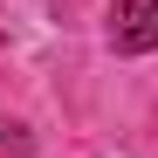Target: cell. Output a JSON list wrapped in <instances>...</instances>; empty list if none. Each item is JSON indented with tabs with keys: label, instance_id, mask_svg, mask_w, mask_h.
<instances>
[{
	"label": "cell",
	"instance_id": "1",
	"mask_svg": "<svg viewBox=\"0 0 158 158\" xmlns=\"http://www.w3.org/2000/svg\"><path fill=\"white\" fill-rule=\"evenodd\" d=\"M110 41L124 55H151L158 48V0H117L110 7Z\"/></svg>",
	"mask_w": 158,
	"mask_h": 158
}]
</instances>
